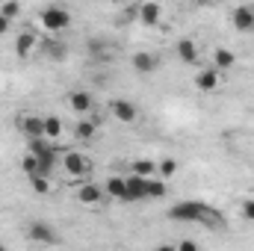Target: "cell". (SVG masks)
Instances as JSON below:
<instances>
[{
    "instance_id": "ffe728a7",
    "label": "cell",
    "mask_w": 254,
    "mask_h": 251,
    "mask_svg": "<svg viewBox=\"0 0 254 251\" xmlns=\"http://www.w3.org/2000/svg\"><path fill=\"white\" fill-rule=\"evenodd\" d=\"M89 54H92L98 63H104V60H107L113 51H110V45H107L104 39H89Z\"/></svg>"
},
{
    "instance_id": "83f0119b",
    "label": "cell",
    "mask_w": 254,
    "mask_h": 251,
    "mask_svg": "<svg viewBox=\"0 0 254 251\" xmlns=\"http://www.w3.org/2000/svg\"><path fill=\"white\" fill-rule=\"evenodd\" d=\"M240 216H243L246 222H254V198H246V201L240 204Z\"/></svg>"
},
{
    "instance_id": "4316f807",
    "label": "cell",
    "mask_w": 254,
    "mask_h": 251,
    "mask_svg": "<svg viewBox=\"0 0 254 251\" xmlns=\"http://www.w3.org/2000/svg\"><path fill=\"white\" fill-rule=\"evenodd\" d=\"M0 12L12 21V18H18V15H21V3H18V0H6V3L0 6Z\"/></svg>"
},
{
    "instance_id": "d4e9b609",
    "label": "cell",
    "mask_w": 254,
    "mask_h": 251,
    "mask_svg": "<svg viewBox=\"0 0 254 251\" xmlns=\"http://www.w3.org/2000/svg\"><path fill=\"white\" fill-rule=\"evenodd\" d=\"M30 187H33V192H39V195H48L51 192V181H48V175H30Z\"/></svg>"
},
{
    "instance_id": "ba28073f",
    "label": "cell",
    "mask_w": 254,
    "mask_h": 251,
    "mask_svg": "<svg viewBox=\"0 0 254 251\" xmlns=\"http://www.w3.org/2000/svg\"><path fill=\"white\" fill-rule=\"evenodd\" d=\"M145 181H148V178H142V175H136V172H130V175H127V201H125V204L148 201V195H145Z\"/></svg>"
},
{
    "instance_id": "9a60e30c",
    "label": "cell",
    "mask_w": 254,
    "mask_h": 251,
    "mask_svg": "<svg viewBox=\"0 0 254 251\" xmlns=\"http://www.w3.org/2000/svg\"><path fill=\"white\" fill-rule=\"evenodd\" d=\"M68 107H71L77 116H86V113H92L95 101H92L89 92H71V95H68Z\"/></svg>"
},
{
    "instance_id": "7c38bea8",
    "label": "cell",
    "mask_w": 254,
    "mask_h": 251,
    "mask_svg": "<svg viewBox=\"0 0 254 251\" xmlns=\"http://www.w3.org/2000/svg\"><path fill=\"white\" fill-rule=\"evenodd\" d=\"M104 192H107V198L125 204L127 201V178H122V175H110L107 184H104Z\"/></svg>"
},
{
    "instance_id": "4fadbf2b",
    "label": "cell",
    "mask_w": 254,
    "mask_h": 251,
    "mask_svg": "<svg viewBox=\"0 0 254 251\" xmlns=\"http://www.w3.org/2000/svg\"><path fill=\"white\" fill-rule=\"evenodd\" d=\"M18 127H21V133H24L27 139H42V136H45V119H42V116H24V119L18 122Z\"/></svg>"
},
{
    "instance_id": "52a82bcc",
    "label": "cell",
    "mask_w": 254,
    "mask_h": 251,
    "mask_svg": "<svg viewBox=\"0 0 254 251\" xmlns=\"http://www.w3.org/2000/svg\"><path fill=\"white\" fill-rule=\"evenodd\" d=\"M195 86H198V92H216V89L222 86L219 68L213 65V68H204V71H198V74H195Z\"/></svg>"
},
{
    "instance_id": "8992f818",
    "label": "cell",
    "mask_w": 254,
    "mask_h": 251,
    "mask_svg": "<svg viewBox=\"0 0 254 251\" xmlns=\"http://www.w3.org/2000/svg\"><path fill=\"white\" fill-rule=\"evenodd\" d=\"M231 21H234L237 33H252L254 30V6H237L231 12Z\"/></svg>"
},
{
    "instance_id": "5bb4252c",
    "label": "cell",
    "mask_w": 254,
    "mask_h": 251,
    "mask_svg": "<svg viewBox=\"0 0 254 251\" xmlns=\"http://www.w3.org/2000/svg\"><path fill=\"white\" fill-rule=\"evenodd\" d=\"M175 51H178V60L184 65H198V45L192 39H178Z\"/></svg>"
},
{
    "instance_id": "f1b7e54d",
    "label": "cell",
    "mask_w": 254,
    "mask_h": 251,
    "mask_svg": "<svg viewBox=\"0 0 254 251\" xmlns=\"http://www.w3.org/2000/svg\"><path fill=\"white\" fill-rule=\"evenodd\" d=\"M175 249H181V251H198V243H192V240H181Z\"/></svg>"
},
{
    "instance_id": "603a6c76",
    "label": "cell",
    "mask_w": 254,
    "mask_h": 251,
    "mask_svg": "<svg viewBox=\"0 0 254 251\" xmlns=\"http://www.w3.org/2000/svg\"><path fill=\"white\" fill-rule=\"evenodd\" d=\"M45 51H48V57H51V60H57V63H63L65 57H68V45H65L63 39L48 42V48H45Z\"/></svg>"
},
{
    "instance_id": "9c48e42d",
    "label": "cell",
    "mask_w": 254,
    "mask_h": 251,
    "mask_svg": "<svg viewBox=\"0 0 254 251\" xmlns=\"http://www.w3.org/2000/svg\"><path fill=\"white\" fill-rule=\"evenodd\" d=\"M104 198H107L104 187L83 184V187L77 189V201H80V204H86V207H98V204H104Z\"/></svg>"
},
{
    "instance_id": "ac0fdd59",
    "label": "cell",
    "mask_w": 254,
    "mask_h": 251,
    "mask_svg": "<svg viewBox=\"0 0 254 251\" xmlns=\"http://www.w3.org/2000/svg\"><path fill=\"white\" fill-rule=\"evenodd\" d=\"M213 65H216L219 71H231V68L237 65V57H234V51H228V48H219V51L213 54Z\"/></svg>"
},
{
    "instance_id": "7402d4cb",
    "label": "cell",
    "mask_w": 254,
    "mask_h": 251,
    "mask_svg": "<svg viewBox=\"0 0 254 251\" xmlns=\"http://www.w3.org/2000/svg\"><path fill=\"white\" fill-rule=\"evenodd\" d=\"M21 169H24L27 178H30V175H39V172H42V163H39V157H36L33 151H27V154L21 157Z\"/></svg>"
},
{
    "instance_id": "6da1fadb",
    "label": "cell",
    "mask_w": 254,
    "mask_h": 251,
    "mask_svg": "<svg viewBox=\"0 0 254 251\" xmlns=\"http://www.w3.org/2000/svg\"><path fill=\"white\" fill-rule=\"evenodd\" d=\"M169 219H172V222L204 225V228H210V231H216V228L225 225V219H222L210 204H204V201H181V204H175V207L169 210Z\"/></svg>"
},
{
    "instance_id": "2e32d148",
    "label": "cell",
    "mask_w": 254,
    "mask_h": 251,
    "mask_svg": "<svg viewBox=\"0 0 254 251\" xmlns=\"http://www.w3.org/2000/svg\"><path fill=\"white\" fill-rule=\"evenodd\" d=\"M139 21L145 24V27H154V24H160V15H163V9H160V3H154V0H148V3H142L139 9Z\"/></svg>"
},
{
    "instance_id": "30bf717a",
    "label": "cell",
    "mask_w": 254,
    "mask_h": 251,
    "mask_svg": "<svg viewBox=\"0 0 254 251\" xmlns=\"http://www.w3.org/2000/svg\"><path fill=\"white\" fill-rule=\"evenodd\" d=\"M130 65H133L139 74H151V71H157V68H160V57H157V54H151V51H139V54H133V57H130Z\"/></svg>"
},
{
    "instance_id": "8fae6325",
    "label": "cell",
    "mask_w": 254,
    "mask_h": 251,
    "mask_svg": "<svg viewBox=\"0 0 254 251\" xmlns=\"http://www.w3.org/2000/svg\"><path fill=\"white\" fill-rule=\"evenodd\" d=\"M36 45H39V36H36V33H30V30L18 33V39H15V54H18V60H30L33 51H36Z\"/></svg>"
},
{
    "instance_id": "cb8c5ba5",
    "label": "cell",
    "mask_w": 254,
    "mask_h": 251,
    "mask_svg": "<svg viewBox=\"0 0 254 251\" xmlns=\"http://www.w3.org/2000/svg\"><path fill=\"white\" fill-rule=\"evenodd\" d=\"M63 133V122L57 116H45V139H60Z\"/></svg>"
},
{
    "instance_id": "4dcf8cb0",
    "label": "cell",
    "mask_w": 254,
    "mask_h": 251,
    "mask_svg": "<svg viewBox=\"0 0 254 251\" xmlns=\"http://www.w3.org/2000/svg\"><path fill=\"white\" fill-rule=\"evenodd\" d=\"M195 3H207V0H195Z\"/></svg>"
},
{
    "instance_id": "5b68a950",
    "label": "cell",
    "mask_w": 254,
    "mask_h": 251,
    "mask_svg": "<svg viewBox=\"0 0 254 251\" xmlns=\"http://www.w3.org/2000/svg\"><path fill=\"white\" fill-rule=\"evenodd\" d=\"M27 237H30L33 243H45V246H54V243H60V237L54 234V228H51L48 222H33V225L27 228Z\"/></svg>"
},
{
    "instance_id": "3957f363",
    "label": "cell",
    "mask_w": 254,
    "mask_h": 251,
    "mask_svg": "<svg viewBox=\"0 0 254 251\" xmlns=\"http://www.w3.org/2000/svg\"><path fill=\"white\" fill-rule=\"evenodd\" d=\"M42 24L51 30V33H63L71 27V12L63 9V6H48V9H42Z\"/></svg>"
},
{
    "instance_id": "e0dca14e",
    "label": "cell",
    "mask_w": 254,
    "mask_h": 251,
    "mask_svg": "<svg viewBox=\"0 0 254 251\" xmlns=\"http://www.w3.org/2000/svg\"><path fill=\"white\" fill-rule=\"evenodd\" d=\"M95 133H98V122H92V119H80V122L74 125V136H77L80 142H92Z\"/></svg>"
},
{
    "instance_id": "1f68e13d",
    "label": "cell",
    "mask_w": 254,
    "mask_h": 251,
    "mask_svg": "<svg viewBox=\"0 0 254 251\" xmlns=\"http://www.w3.org/2000/svg\"><path fill=\"white\" fill-rule=\"evenodd\" d=\"M0 249H3V243H0Z\"/></svg>"
},
{
    "instance_id": "f546056e",
    "label": "cell",
    "mask_w": 254,
    "mask_h": 251,
    "mask_svg": "<svg viewBox=\"0 0 254 251\" xmlns=\"http://www.w3.org/2000/svg\"><path fill=\"white\" fill-rule=\"evenodd\" d=\"M6 33H9V18L0 12V36H6Z\"/></svg>"
},
{
    "instance_id": "484cf974",
    "label": "cell",
    "mask_w": 254,
    "mask_h": 251,
    "mask_svg": "<svg viewBox=\"0 0 254 251\" xmlns=\"http://www.w3.org/2000/svg\"><path fill=\"white\" fill-rule=\"evenodd\" d=\"M157 172H160V178H163V181H169V178H175V175H178V163H175V160H163V163L157 166Z\"/></svg>"
},
{
    "instance_id": "44dd1931",
    "label": "cell",
    "mask_w": 254,
    "mask_h": 251,
    "mask_svg": "<svg viewBox=\"0 0 254 251\" xmlns=\"http://www.w3.org/2000/svg\"><path fill=\"white\" fill-rule=\"evenodd\" d=\"M133 172H136V175H142V178H160V172H157V163H154V160H136V163H133Z\"/></svg>"
},
{
    "instance_id": "277c9868",
    "label": "cell",
    "mask_w": 254,
    "mask_h": 251,
    "mask_svg": "<svg viewBox=\"0 0 254 251\" xmlns=\"http://www.w3.org/2000/svg\"><path fill=\"white\" fill-rule=\"evenodd\" d=\"M110 113L119 119V122H125V125H133L136 119H139V110H136V104H130L125 98H116V101H110Z\"/></svg>"
},
{
    "instance_id": "7a4b0ae2",
    "label": "cell",
    "mask_w": 254,
    "mask_h": 251,
    "mask_svg": "<svg viewBox=\"0 0 254 251\" xmlns=\"http://www.w3.org/2000/svg\"><path fill=\"white\" fill-rule=\"evenodd\" d=\"M63 169L71 175V178L83 181V178L92 175V160H89L86 154H80V151H65L63 154Z\"/></svg>"
},
{
    "instance_id": "d6986e66",
    "label": "cell",
    "mask_w": 254,
    "mask_h": 251,
    "mask_svg": "<svg viewBox=\"0 0 254 251\" xmlns=\"http://www.w3.org/2000/svg\"><path fill=\"white\" fill-rule=\"evenodd\" d=\"M166 192H169V187H166L163 178H148L145 181V195L148 198H166Z\"/></svg>"
}]
</instances>
